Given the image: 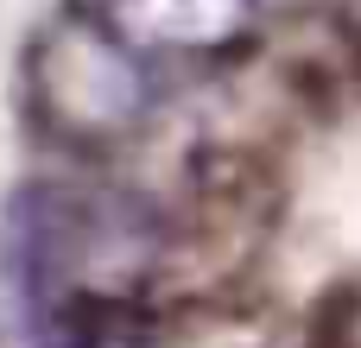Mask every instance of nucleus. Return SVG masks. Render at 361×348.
<instances>
[{
	"label": "nucleus",
	"mask_w": 361,
	"mask_h": 348,
	"mask_svg": "<svg viewBox=\"0 0 361 348\" xmlns=\"http://www.w3.org/2000/svg\"><path fill=\"white\" fill-rule=\"evenodd\" d=\"M76 19L133 57L152 51H228L254 25V0H76Z\"/></svg>",
	"instance_id": "obj_1"
}]
</instances>
